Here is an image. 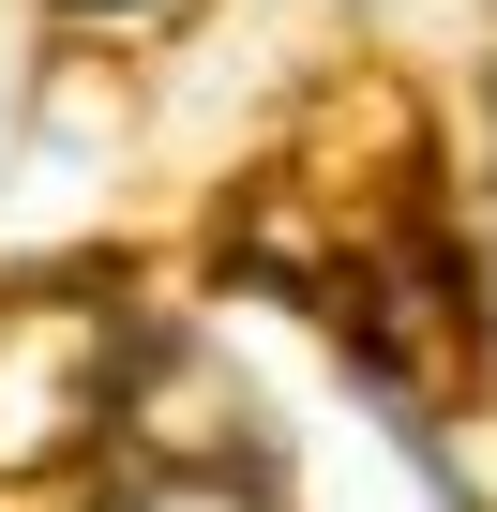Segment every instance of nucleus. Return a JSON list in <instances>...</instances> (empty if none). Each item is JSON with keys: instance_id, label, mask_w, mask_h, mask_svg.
<instances>
[{"instance_id": "nucleus-2", "label": "nucleus", "mask_w": 497, "mask_h": 512, "mask_svg": "<svg viewBox=\"0 0 497 512\" xmlns=\"http://www.w3.org/2000/svg\"><path fill=\"white\" fill-rule=\"evenodd\" d=\"M121 512H272V482L257 467H151V482H121Z\"/></svg>"}, {"instance_id": "nucleus-3", "label": "nucleus", "mask_w": 497, "mask_h": 512, "mask_svg": "<svg viewBox=\"0 0 497 512\" xmlns=\"http://www.w3.org/2000/svg\"><path fill=\"white\" fill-rule=\"evenodd\" d=\"M76 16H121V0H76Z\"/></svg>"}, {"instance_id": "nucleus-4", "label": "nucleus", "mask_w": 497, "mask_h": 512, "mask_svg": "<svg viewBox=\"0 0 497 512\" xmlns=\"http://www.w3.org/2000/svg\"><path fill=\"white\" fill-rule=\"evenodd\" d=\"M91 512H121V497H91Z\"/></svg>"}, {"instance_id": "nucleus-1", "label": "nucleus", "mask_w": 497, "mask_h": 512, "mask_svg": "<svg viewBox=\"0 0 497 512\" xmlns=\"http://www.w3.org/2000/svg\"><path fill=\"white\" fill-rule=\"evenodd\" d=\"M121 392H136V332H121V302L91 272L0 287V497L16 482H76L106 452Z\"/></svg>"}]
</instances>
